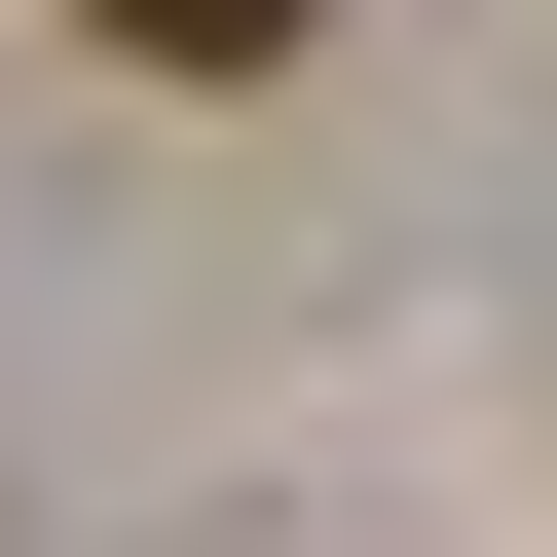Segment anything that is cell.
<instances>
[{
    "instance_id": "6da1fadb",
    "label": "cell",
    "mask_w": 557,
    "mask_h": 557,
    "mask_svg": "<svg viewBox=\"0 0 557 557\" xmlns=\"http://www.w3.org/2000/svg\"><path fill=\"white\" fill-rule=\"evenodd\" d=\"M75 38H112V75H298L335 0H75Z\"/></svg>"
}]
</instances>
